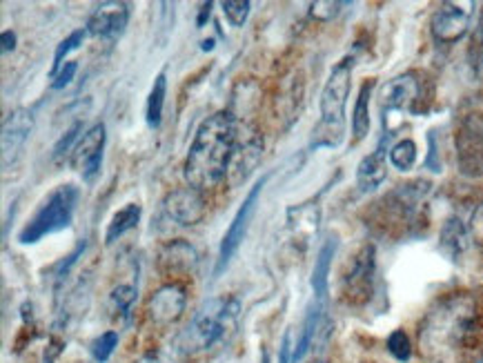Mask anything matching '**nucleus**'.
<instances>
[{"label": "nucleus", "instance_id": "nucleus-25", "mask_svg": "<svg viewBox=\"0 0 483 363\" xmlns=\"http://www.w3.org/2000/svg\"><path fill=\"white\" fill-rule=\"evenodd\" d=\"M321 310H323L321 303H314V306L308 310V317H305V321H304V328H301V337H299V342H296L295 352H292V361L295 363L304 359L305 352H308L310 346H312L314 334H317L319 324H321Z\"/></svg>", "mask_w": 483, "mask_h": 363}, {"label": "nucleus", "instance_id": "nucleus-21", "mask_svg": "<svg viewBox=\"0 0 483 363\" xmlns=\"http://www.w3.org/2000/svg\"><path fill=\"white\" fill-rule=\"evenodd\" d=\"M471 230L463 226L462 219H448L444 230H441V250H444L450 259H459L466 252L468 245H471Z\"/></svg>", "mask_w": 483, "mask_h": 363}, {"label": "nucleus", "instance_id": "nucleus-32", "mask_svg": "<svg viewBox=\"0 0 483 363\" xmlns=\"http://www.w3.org/2000/svg\"><path fill=\"white\" fill-rule=\"evenodd\" d=\"M341 7H347V3H334V0H317L310 3V16L317 18L321 22H329L332 18L338 16Z\"/></svg>", "mask_w": 483, "mask_h": 363}, {"label": "nucleus", "instance_id": "nucleus-19", "mask_svg": "<svg viewBox=\"0 0 483 363\" xmlns=\"http://www.w3.org/2000/svg\"><path fill=\"white\" fill-rule=\"evenodd\" d=\"M319 221H321V210L312 203L296 205L287 210V226L292 235L299 241H310L319 232Z\"/></svg>", "mask_w": 483, "mask_h": 363}, {"label": "nucleus", "instance_id": "nucleus-37", "mask_svg": "<svg viewBox=\"0 0 483 363\" xmlns=\"http://www.w3.org/2000/svg\"><path fill=\"white\" fill-rule=\"evenodd\" d=\"M0 45H3V54L13 52L16 49V34L13 31H3V36H0Z\"/></svg>", "mask_w": 483, "mask_h": 363}, {"label": "nucleus", "instance_id": "nucleus-15", "mask_svg": "<svg viewBox=\"0 0 483 363\" xmlns=\"http://www.w3.org/2000/svg\"><path fill=\"white\" fill-rule=\"evenodd\" d=\"M129 22V4L119 0L101 3L87 21V34L94 38L114 40L125 31Z\"/></svg>", "mask_w": 483, "mask_h": 363}, {"label": "nucleus", "instance_id": "nucleus-30", "mask_svg": "<svg viewBox=\"0 0 483 363\" xmlns=\"http://www.w3.org/2000/svg\"><path fill=\"white\" fill-rule=\"evenodd\" d=\"M137 301V285L132 284H121L112 290V303L119 310V315H128L129 308Z\"/></svg>", "mask_w": 483, "mask_h": 363}, {"label": "nucleus", "instance_id": "nucleus-6", "mask_svg": "<svg viewBox=\"0 0 483 363\" xmlns=\"http://www.w3.org/2000/svg\"><path fill=\"white\" fill-rule=\"evenodd\" d=\"M374 272H377V248L365 243L359 252L352 257L346 275L341 281V294L352 306H363L370 301L374 290Z\"/></svg>", "mask_w": 483, "mask_h": 363}, {"label": "nucleus", "instance_id": "nucleus-22", "mask_svg": "<svg viewBox=\"0 0 483 363\" xmlns=\"http://www.w3.org/2000/svg\"><path fill=\"white\" fill-rule=\"evenodd\" d=\"M374 80H365L359 89V96L354 103V114H352V136L354 141H363L370 134V98H372Z\"/></svg>", "mask_w": 483, "mask_h": 363}, {"label": "nucleus", "instance_id": "nucleus-10", "mask_svg": "<svg viewBox=\"0 0 483 363\" xmlns=\"http://www.w3.org/2000/svg\"><path fill=\"white\" fill-rule=\"evenodd\" d=\"M421 80L414 71L408 74L395 76L387 80L379 92V101H381V111H419V103H421Z\"/></svg>", "mask_w": 483, "mask_h": 363}, {"label": "nucleus", "instance_id": "nucleus-3", "mask_svg": "<svg viewBox=\"0 0 483 363\" xmlns=\"http://www.w3.org/2000/svg\"><path fill=\"white\" fill-rule=\"evenodd\" d=\"M352 65H354L352 58H343L341 62L334 65L328 80H325L321 101H319L321 119L312 132V147H337L343 141L346 105L352 87Z\"/></svg>", "mask_w": 483, "mask_h": 363}, {"label": "nucleus", "instance_id": "nucleus-28", "mask_svg": "<svg viewBox=\"0 0 483 363\" xmlns=\"http://www.w3.org/2000/svg\"><path fill=\"white\" fill-rule=\"evenodd\" d=\"M221 7H223V13H225V18L229 21V25L243 27L246 25L247 16H250L252 3L250 0H225Z\"/></svg>", "mask_w": 483, "mask_h": 363}, {"label": "nucleus", "instance_id": "nucleus-29", "mask_svg": "<svg viewBox=\"0 0 483 363\" xmlns=\"http://www.w3.org/2000/svg\"><path fill=\"white\" fill-rule=\"evenodd\" d=\"M116 346H119V333L110 330V333L101 334V337L94 339V343H92L94 359H96L98 363H105L112 357V352L116 351Z\"/></svg>", "mask_w": 483, "mask_h": 363}, {"label": "nucleus", "instance_id": "nucleus-8", "mask_svg": "<svg viewBox=\"0 0 483 363\" xmlns=\"http://www.w3.org/2000/svg\"><path fill=\"white\" fill-rule=\"evenodd\" d=\"M472 7L475 3H441L430 18V31L437 43L450 45L462 40L471 27Z\"/></svg>", "mask_w": 483, "mask_h": 363}, {"label": "nucleus", "instance_id": "nucleus-41", "mask_svg": "<svg viewBox=\"0 0 483 363\" xmlns=\"http://www.w3.org/2000/svg\"><path fill=\"white\" fill-rule=\"evenodd\" d=\"M261 363H270V357H268V352H263V359H261Z\"/></svg>", "mask_w": 483, "mask_h": 363}, {"label": "nucleus", "instance_id": "nucleus-1", "mask_svg": "<svg viewBox=\"0 0 483 363\" xmlns=\"http://www.w3.org/2000/svg\"><path fill=\"white\" fill-rule=\"evenodd\" d=\"M481 333L475 299L471 294H450L423 319L419 348L432 363H466L479 351Z\"/></svg>", "mask_w": 483, "mask_h": 363}, {"label": "nucleus", "instance_id": "nucleus-18", "mask_svg": "<svg viewBox=\"0 0 483 363\" xmlns=\"http://www.w3.org/2000/svg\"><path fill=\"white\" fill-rule=\"evenodd\" d=\"M390 136L392 134H386V136L381 138V143H379L377 150H374L372 154L365 156L359 163V168H356V183H359L361 192L377 190V187L386 181L387 177L386 152H387V138Z\"/></svg>", "mask_w": 483, "mask_h": 363}, {"label": "nucleus", "instance_id": "nucleus-9", "mask_svg": "<svg viewBox=\"0 0 483 363\" xmlns=\"http://www.w3.org/2000/svg\"><path fill=\"white\" fill-rule=\"evenodd\" d=\"M457 150L463 174H483V111L463 116L457 132Z\"/></svg>", "mask_w": 483, "mask_h": 363}, {"label": "nucleus", "instance_id": "nucleus-12", "mask_svg": "<svg viewBox=\"0 0 483 363\" xmlns=\"http://www.w3.org/2000/svg\"><path fill=\"white\" fill-rule=\"evenodd\" d=\"M162 208H165L167 217L179 226H196L205 219L207 201L201 190L187 186L170 192L162 201Z\"/></svg>", "mask_w": 483, "mask_h": 363}, {"label": "nucleus", "instance_id": "nucleus-16", "mask_svg": "<svg viewBox=\"0 0 483 363\" xmlns=\"http://www.w3.org/2000/svg\"><path fill=\"white\" fill-rule=\"evenodd\" d=\"M34 129V116L29 110H18L9 111L7 119L3 120V168L7 169L9 165L16 163L21 156L22 147H25L27 138L31 136Z\"/></svg>", "mask_w": 483, "mask_h": 363}, {"label": "nucleus", "instance_id": "nucleus-39", "mask_svg": "<svg viewBox=\"0 0 483 363\" xmlns=\"http://www.w3.org/2000/svg\"><path fill=\"white\" fill-rule=\"evenodd\" d=\"M138 363H162V361L159 359V355H150V357H146V359L138 361Z\"/></svg>", "mask_w": 483, "mask_h": 363}, {"label": "nucleus", "instance_id": "nucleus-42", "mask_svg": "<svg viewBox=\"0 0 483 363\" xmlns=\"http://www.w3.org/2000/svg\"><path fill=\"white\" fill-rule=\"evenodd\" d=\"M479 27H481V29H479V34H481V38H483V21H481V25H479Z\"/></svg>", "mask_w": 483, "mask_h": 363}, {"label": "nucleus", "instance_id": "nucleus-17", "mask_svg": "<svg viewBox=\"0 0 483 363\" xmlns=\"http://www.w3.org/2000/svg\"><path fill=\"white\" fill-rule=\"evenodd\" d=\"M159 270L162 275H192L198 266V252L194 250V245H189L187 241L176 239L170 243L161 245L159 257Z\"/></svg>", "mask_w": 483, "mask_h": 363}, {"label": "nucleus", "instance_id": "nucleus-40", "mask_svg": "<svg viewBox=\"0 0 483 363\" xmlns=\"http://www.w3.org/2000/svg\"><path fill=\"white\" fill-rule=\"evenodd\" d=\"M212 47H214V40H205V43H203V49H205V52Z\"/></svg>", "mask_w": 483, "mask_h": 363}, {"label": "nucleus", "instance_id": "nucleus-7", "mask_svg": "<svg viewBox=\"0 0 483 363\" xmlns=\"http://www.w3.org/2000/svg\"><path fill=\"white\" fill-rule=\"evenodd\" d=\"M268 174H265L261 181L254 183V187L250 190V194L246 196V201L241 203V208L237 210V214H234L232 223H229L228 232H225L223 241H221V250H219V261H216V268H214V275L219 276L221 272L228 268V263L232 261L234 254L238 252V248H241L243 239H246L247 235V227H250V221L252 217H254L256 212V205H259V196L261 192H263L265 183H268Z\"/></svg>", "mask_w": 483, "mask_h": 363}, {"label": "nucleus", "instance_id": "nucleus-4", "mask_svg": "<svg viewBox=\"0 0 483 363\" xmlns=\"http://www.w3.org/2000/svg\"><path fill=\"white\" fill-rule=\"evenodd\" d=\"M238 310H241V306L234 297L210 299L198 310L192 326L185 333L187 351H210L216 343L223 342L237 326Z\"/></svg>", "mask_w": 483, "mask_h": 363}, {"label": "nucleus", "instance_id": "nucleus-34", "mask_svg": "<svg viewBox=\"0 0 483 363\" xmlns=\"http://www.w3.org/2000/svg\"><path fill=\"white\" fill-rule=\"evenodd\" d=\"M76 71H79V65H76L74 61H67L65 65H62V70L58 71L56 76H54V83H52V89H62L67 87V85L74 80Z\"/></svg>", "mask_w": 483, "mask_h": 363}, {"label": "nucleus", "instance_id": "nucleus-23", "mask_svg": "<svg viewBox=\"0 0 483 363\" xmlns=\"http://www.w3.org/2000/svg\"><path fill=\"white\" fill-rule=\"evenodd\" d=\"M138 221H141V205L128 203L123 210H119V212L112 217L105 232V243L112 245L114 241H119L121 236L128 235L129 230H134V227L138 226Z\"/></svg>", "mask_w": 483, "mask_h": 363}, {"label": "nucleus", "instance_id": "nucleus-2", "mask_svg": "<svg viewBox=\"0 0 483 363\" xmlns=\"http://www.w3.org/2000/svg\"><path fill=\"white\" fill-rule=\"evenodd\" d=\"M241 128L232 111H216L198 125L185 161V178L189 186L203 192L228 178Z\"/></svg>", "mask_w": 483, "mask_h": 363}, {"label": "nucleus", "instance_id": "nucleus-13", "mask_svg": "<svg viewBox=\"0 0 483 363\" xmlns=\"http://www.w3.org/2000/svg\"><path fill=\"white\" fill-rule=\"evenodd\" d=\"M261 156H263V136L250 125H243L237 152H234L232 165H229L228 172L229 186H238V183L246 181L259 165Z\"/></svg>", "mask_w": 483, "mask_h": 363}, {"label": "nucleus", "instance_id": "nucleus-31", "mask_svg": "<svg viewBox=\"0 0 483 363\" xmlns=\"http://www.w3.org/2000/svg\"><path fill=\"white\" fill-rule=\"evenodd\" d=\"M387 352L395 357L396 361H408L412 357V346H410V339L404 330H395L387 339Z\"/></svg>", "mask_w": 483, "mask_h": 363}, {"label": "nucleus", "instance_id": "nucleus-14", "mask_svg": "<svg viewBox=\"0 0 483 363\" xmlns=\"http://www.w3.org/2000/svg\"><path fill=\"white\" fill-rule=\"evenodd\" d=\"M185 306H187V294L183 285L167 284L156 290L147 301V317L159 328H167L183 317Z\"/></svg>", "mask_w": 483, "mask_h": 363}, {"label": "nucleus", "instance_id": "nucleus-20", "mask_svg": "<svg viewBox=\"0 0 483 363\" xmlns=\"http://www.w3.org/2000/svg\"><path fill=\"white\" fill-rule=\"evenodd\" d=\"M337 239H328L325 241V245L321 248V252H319L317 263H314V270H312V290H314V297H317V303H325V299H328V290H329V268H332V259L334 254H337Z\"/></svg>", "mask_w": 483, "mask_h": 363}, {"label": "nucleus", "instance_id": "nucleus-27", "mask_svg": "<svg viewBox=\"0 0 483 363\" xmlns=\"http://www.w3.org/2000/svg\"><path fill=\"white\" fill-rule=\"evenodd\" d=\"M85 36H87V29H76V31H71V34L67 36L65 40H61V43H58L56 52H54L52 70H49V76H52V78L58 74V71L62 70V65H65L67 54L74 52V49H79L80 45H83Z\"/></svg>", "mask_w": 483, "mask_h": 363}, {"label": "nucleus", "instance_id": "nucleus-36", "mask_svg": "<svg viewBox=\"0 0 483 363\" xmlns=\"http://www.w3.org/2000/svg\"><path fill=\"white\" fill-rule=\"evenodd\" d=\"M290 351H292V334L286 333V337H283V342H281V348H279V363L292 361Z\"/></svg>", "mask_w": 483, "mask_h": 363}, {"label": "nucleus", "instance_id": "nucleus-11", "mask_svg": "<svg viewBox=\"0 0 483 363\" xmlns=\"http://www.w3.org/2000/svg\"><path fill=\"white\" fill-rule=\"evenodd\" d=\"M103 150H105V125L96 123L83 134V138L76 143L74 152H71V168L79 169L87 183H94V178L101 172Z\"/></svg>", "mask_w": 483, "mask_h": 363}, {"label": "nucleus", "instance_id": "nucleus-43", "mask_svg": "<svg viewBox=\"0 0 483 363\" xmlns=\"http://www.w3.org/2000/svg\"><path fill=\"white\" fill-rule=\"evenodd\" d=\"M310 363H325V361H321V359H314V361H310Z\"/></svg>", "mask_w": 483, "mask_h": 363}, {"label": "nucleus", "instance_id": "nucleus-38", "mask_svg": "<svg viewBox=\"0 0 483 363\" xmlns=\"http://www.w3.org/2000/svg\"><path fill=\"white\" fill-rule=\"evenodd\" d=\"M210 16H212V3H203L201 12H198V21H196L198 29H201V27H205V22L210 21Z\"/></svg>", "mask_w": 483, "mask_h": 363}, {"label": "nucleus", "instance_id": "nucleus-26", "mask_svg": "<svg viewBox=\"0 0 483 363\" xmlns=\"http://www.w3.org/2000/svg\"><path fill=\"white\" fill-rule=\"evenodd\" d=\"M390 163L395 165L399 172H408V169L414 168V163H417V145H414V141H410V138H404V141H399L396 145L390 147Z\"/></svg>", "mask_w": 483, "mask_h": 363}, {"label": "nucleus", "instance_id": "nucleus-35", "mask_svg": "<svg viewBox=\"0 0 483 363\" xmlns=\"http://www.w3.org/2000/svg\"><path fill=\"white\" fill-rule=\"evenodd\" d=\"M471 235H472V239L477 241V243L483 245V201H481L479 205H477L475 212H472Z\"/></svg>", "mask_w": 483, "mask_h": 363}, {"label": "nucleus", "instance_id": "nucleus-24", "mask_svg": "<svg viewBox=\"0 0 483 363\" xmlns=\"http://www.w3.org/2000/svg\"><path fill=\"white\" fill-rule=\"evenodd\" d=\"M165 96H167V74H165V70H162L161 74L154 78V85H152V89H150V96H147L146 119H147V125H150L152 129L161 128Z\"/></svg>", "mask_w": 483, "mask_h": 363}, {"label": "nucleus", "instance_id": "nucleus-33", "mask_svg": "<svg viewBox=\"0 0 483 363\" xmlns=\"http://www.w3.org/2000/svg\"><path fill=\"white\" fill-rule=\"evenodd\" d=\"M80 132H83V120H79V123L71 125V128L65 132V136H61V141H58L56 147H54V159L61 161L62 156L71 154V152H74V150H71V145L80 141V138H79Z\"/></svg>", "mask_w": 483, "mask_h": 363}, {"label": "nucleus", "instance_id": "nucleus-5", "mask_svg": "<svg viewBox=\"0 0 483 363\" xmlns=\"http://www.w3.org/2000/svg\"><path fill=\"white\" fill-rule=\"evenodd\" d=\"M79 187L67 183V186H61L58 190H54L52 194L47 196L43 205H40L38 212L29 219L25 227L18 235V241L22 245H34L38 243L40 239L49 235H56V232L70 227L71 219H74L76 203H79Z\"/></svg>", "mask_w": 483, "mask_h": 363}]
</instances>
